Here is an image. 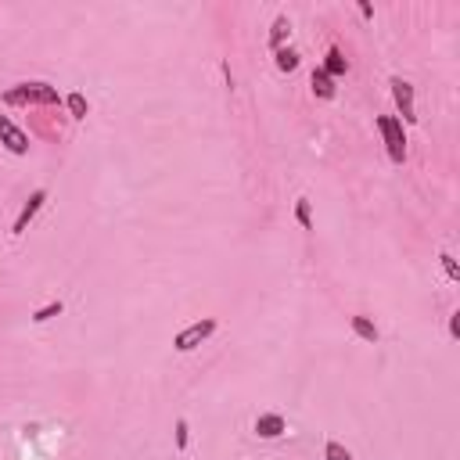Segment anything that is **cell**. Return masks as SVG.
<instances>
[{
  "label": "cell",
  "mask_w": 460,
  "mask_h": 460,
  "mask_svg": "<svg viewBox=\"0 0 460 460\" xmlns=\"http://www.w3.org/2000/svg\"><path fill=\"white\" fill-rule=\"evenodd\" d=\"M58 86L51 83H18L4 94V105H58Z\"/></svg>",
  "instance_id": "6da1fadb"
},
{
  "label": "cell",
  "mask_w": 460,
  "mask_h": 460,
  "mask_svg": "<svg viewBox=\"0 0 460 460\" xmlns=\"http://www.w3.org/2000/svg\"><path fill=\"white\" fill-rule=\"evenodd\" d=\"M378 130H381V137H385L388 159H392V162H407V133H403L400 115H381V119H378Z\"/></svg>",
  "instance_id": "7a4b0ae2"
},
{
  "label": "cell",
  "mask_w": 460,
  "mask_h": 460,
  "mask_svg": "<svg viewBox=\"0 0 460 460\" xmlns=\"http://www.w3.org/2000/svg\"><path fill=\"white\" fill-rule=\"evenodd\" d=\"M212 331H216V320L212 317H205V320H195L191 327H183L176 339H173V346H176V353H191V349H198L205 339H212Z\"/></svg>",
  "instance_id": "3957f363"
},
{
  "label": "cell",
  "mask_w": 460,
  "mask_h": 460,
  "mask_svg": "<svg viewBox=\"0 0 460 460\" xmlns=\"http://www.w3.org/2000/svg\"><path fill=\"white\" fill-rule=\"evenodd\" d=\"M392 98H395V108H400V122H414L417 115H414V86L407 83V79H400V76H392Z\"/></svg>",
  "instance_id": "277c9868"
},
{
  "label": "cell",
  "mask_w": 460,
  "mask_h": 460,
  "mask_svg": "<svg viewBox=\"0 0 460 460\" xmlns=\"http://www.w3.org/2000/svg\"><path fill=\"white\" fill-rule=\"evenodd\" d=\"M0 144H4L11 155H25V151H29V137L15 126L11 119H4V115H0Z\"/></svg>",
  "instance_id": "5b68a950"
},
{
  "label": "cell",
  "mask_w": 460,
  "mask_h": 460,
  "mask_svg": "<svg viewBox=\"0 0 460 460\" xmlns=\"http://www.w3.org/2000/svg\"><path fill=\"white\" fill-rule=\"evenodd\" d=\"M44 202H47V191H33L29 195V202L22 205V212H18V220H15V234H25V227L33 223V216L44 209Z\"/></svg>",
  "instance_id": "8992f818"
},
{
  "label": "cell",
  "mask_w": 460,
  "mask_h": 460,
  "mask_svg": "<svg viewBox=\"0 0 460 460\" xmlns=\"http://www.w3.org/2000/svg\"><path fill=\"white\" fill-rule=\"evenodd\" d=\"M284 432H288V424H284L281 414H259V417H256V435H259V439H277V435H284Z\"/></svg>",
  "instance_id": "52a82bcc"
},
{
  "label": "cell",
  "mask_w": 460,
  "mask_h": 460,
  "mask_svg": "<svg viewBox=\"0 0 460 460\" xmlns=\"http://www.w3.org/2000/svg\"><path fill=\"white\" fill-rule=\"evenodd\" d=\"M346 69H349L346 54H342L339 47H327V58H324V72L334 79V76H346Z\"/></svg>",
  "instance_id": "ba28073f"
},
{
  "label": "cell",
  "mask_w": 460,
  "mask_h": 460,
  "mask_svg": "<svg viewBox=\"0 0 460 460\" xmlns=\"http://www.w3.org/2000/svg\"><path fill=\"white\" fill-rule=\"evenodd\" d=\"M310 83H313V94H317V98H324V101H331V98H334V79H331L324 69H317Z\"/></svg>",
  "instance_id": "9c48e42d"
},
{
  "label": "cell",
  "mask_w": 460,
  "mask_h": 460,
  "mask_svg": "<svg viewBox=\"0 0 460 460\" xmlns=\"http://www.w3.org/2000/svg\"><path fill=\"white\" fill-rule=\"evenodd\" d=\"M353 331L360 334L363 342H371V346H378V339H381V331H378L371 320H367V317H353Z\"/></svg>",
  "instance_id": "30bf717a"
},
{
  "label": "cell",
  "mask_w": 460,
  "mask_h": 460,
  "mask_svg": "<svg viewBox=\"0 0 460 460\" xmlns=\"http://www.w3.org/2000/svg\"><path fill=\"white\" fill-rule=\"evenodd\" d=\"M288 33H291V22H288V18H277V22H273V33H270V47H273V51H281Z\"/></svg>",
  "instance_id": "8fae6325"
},
{
  "label": "cell",
  "mask_w": 460,
  "mask_h": 460,
  "mask_svg": "<svg viewBox=\"0 0 460 460\" xmlns=\"http://www.w3.org/2000/svg\"><path fill=\"white\" fill-rule=\"evenodd\" d=\"M273 58H277V69H281V72H295V69H298V54H295L291 47L273 51Z\"/></svg>",
  "instance_id": "7c38bea8"
},
{
  "label": "cell",
  "mask_w": 460,
  "mask_h": 460,
  "mask_svg": "<svg viewBox=\"0 0 460 460\" xmlns=\"http://www.w3.org/2000/svg\"><path fill=\"white\" fill-rule=\"evenodd\" d=\"M61 310H65V302H61V298H58V302H47L44 310H37V313H33V320H37V324H47V320L61 317Z\"/></svg>",
  "instance_id": "4fadbf2b"
},
{
  "label": "cell",
  "mask_w": 460,
  "mask_h": 460,
  "mask_svg": "<svg viewBox=\"0 0 460 460\" xmlns=\"http://www.w3.org/2000/svg\"><path fill=\"white\" fill-rule=\"evenodd\" d=\"M65 105H69L72 119H86V112H90V105H86V98H83V94H69V98H65Z\"/></svg>",
  "instance_id": "5bb4252c"
},
{
  "label": "cell",
  "mask_w": 460,
  "mask_h": 460,
  "mask_svg": "<svg viewBox=\"0 0 460 460\" xmlns=\"http://www.w3.org/2000/svg\"><path fill=\"white\" fill-rule=\"evenodd\" d=\"M295 220H298L305 230L313 227V216H310V202H305V198H298V205H295Z\"/></svg>",
  "instance_id": "9a60e30c"
},
{
  "label": "cell",
  "mask_w": 460,
  "mask_h": 460,
  "mask_svg": "<svg viewBox=\"0 0 460 460\" xmlns=\"http://www.w3.org/2000/svg\"><path fill=\"white\" fill-rule=\"evenodd\" d=\"M324 456H327V460H353V453H349V449H346L342 442H327Z\"/></svg>",
  "instance_id": "2e32d148"
},
{
  "label": "cell",
  "mask_w": 460,
  "mask_h": 460,
  "mask_svg": "<svg viewBox=\"0 0 460 460\" xmlns=\"http://www.w3.org/2000/svg\"><path fill=\"white\" fill-rule=\"evenodd\" d=\"M439 259H442V270L449 273V281H460V266H456V259H453L449 252H442Z\"/></svg>",
  "instance_id": "e0dca14e"
},
{
  "label": "cell",
  "mask_w": 460,
  "mask_h": 460,
  "mask_svg": "<svg viewBox=\"0 0 460 460\" xmlns=\"http://www.w3.org/2000/svg\"><path fill=\"white\" fill-rule=\"evenodd\" d=\"M176 449H188V421H176Z\"/></svg>",
  "instance_id": "ac0fdd59"
},
{
  "label": "cell",
  "mask_w": 460,
  "mask_h": 460,
  "mask_svg": "<svg viewBox=\"0 0 460 460\" xmlns=\"http://www.w3.org/2000/svg\"><path fill=\"white\" fill-rule=\"evenodd\" d=\"M449 334H453V339L460 334V313H453V317H449Z\"/></svg>",
  "instance_id": "d6986e66"
},
{
  "label": "cell",
  "mask_w": 460,
  "mask_h": 460,
  "mask_svg": "<svg viewBox=\"0 0 460 460\" xmlns=\"http://www.w3.org/2000/svg\"><path fill=\"white\" fill-rule=\"evenodd\" d=\"M360 15H363V18H374V8H371V4H367V0H363V4H360Z\"/></svg>",
  "instance_id": "ffe728a7"
}]
</instances>
